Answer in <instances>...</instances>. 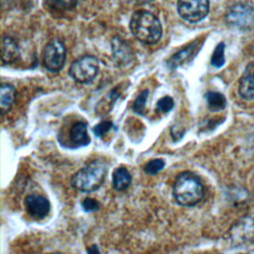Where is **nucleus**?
<instances>
[{
    "label": "nucleus",
    "instance_id": "nucleus-1",
    "mask_svg": "<svg viewBox=\"0 0 254 254\" xmlns=\"http://www.w3.org/2000/svg\"><path fill=\"white\" fill-rule=\"evenodd\" d=\"M173 195L179 204L193 206L203 198L204 187L197 175L186 171L176 178L173 186Z\"/></svg>",
    "mask_w": 254,
    "mask_h": 254
},
{
    "label": "nucleus",
    "instance_id": "nucleus-2",
    "mask_svg": "<svg viewBox=\"0 0 254 254\" xmlns=\"http://www.w3.org/2000/svg\"><path fill=\"white\" fill-rule=\"evenodd\" d=\"M130 30L133 36L146 45L158 43L162 37V25L160 20L146 10L136 11L130 20Z\"/></svg>",
    "mask_w": 254,
    "mask_h": 254
},
{
    "label": "nucleus",
    "instance_id": "nucleus-3",
    "mask_svg": "<svg viewBox=\"0 0 254 254\" xmlns=\"http://www.w3.org/2000/svg\"><path fill=\"white\" fill-rule=\"evenodd\" d=\"M106 173V163L103 160H93L72 176L70 185L80 191H93L101 187Z\"/></svg>",
    "mask_w": 254,
    "mask_h": 254
},
{
    "label": "nucleus",
    "instance_id": "nucleus-4",
    "mask_svg": "<svg viewBox=\"0 0 254 254\" xmlns=\"http://www.w3.org/2000/svg\"><path fill=\"white\" fill-rule=\"evenodd\" d=\"M65 58L66 49L62 40L55 38L46 44L42 54L43 64L46 69L51 72L60 71L65 63Z\"/></svg>",
    "mask_w": 254,
    "mask_h": 254
},
{
    "label": "nucleus",
    "instance_id": "nucleus-5",
    "mask_svg": "<svg viewBox=\"0 0 254 254\" xmlns=\"http://www.w3.org/2000/svg\"><path fill=\"white\" fill-rule=\"evenodd\" d=\"M99 70L98 60L90 55L75 60L69 67V75L78 83H88L94 79Z\"/></svg>",
    "mask_w": 254,
    "mask_h": 254
},
{
    "label": "nucleus",
    "instance_id": "nucleus-6",
    "mask_svg": "<svg viewBox=\"0 0 254 254\" xmlns=\"http://www.w3.org/2000/svg\"><path fill=\"white\" fill-rule=\"evenodd\" d=\"M225 20L235 29H249L254 25V7L248 3H236L228 8Z\"/></svg>",
    "mask_w": 254,
    "mask_h": 254
},
{
    "label": "nucleus",
    "instance_id": "nucleus-7",
    "mask_svg": "<svg viewBox=\"0 0 254 254\" xmlns=\"http://www.w3.org/2000/svg\"><path fill=\"white\" fill-rule=\"evenodd\" d=\"M180 16L190 23H196L206 17L209 11L208 0H178Z\"/></svg>",
    "mask_w": 254,
    "mask_h": 254
},
{
    "label": "nucleus",
    "instance_id": "nucleus-8",
    "mask_svg": "<svg viewBox=\"0 0 254 254\" xmlns=\"http://www.w3.org/2000/svg\"><path fill=\"white\" fill-rule=\"evenodd\" d=\"M231 238L235 243L243 244L254 241V215L245 216L230 229Z\"/></svg>",
    "mask_w": 254,
    "mask_h": 254
},
{
    "label": "nucleus",
    "instance_id": "nucleus-9",
    "mask_svg": "<svg viewBox=\"0 0 254 254\" xmlns=\"http://www.w3.org/2000/svg\"><path fill=\"white\" fill-rule=\"evenodd\" d=\"M25 207L32 217L43 219L50 211V202L43 195L30 194L25 198Z\"/></svg>",
    "mask_w": 254,
    "mask_h": 254
},
{
    "label": "nucleus",
    "instance_id": "nucleus-10",
    "mask_svg": "<svg viewBox=\"0 0 254 254\" xmlns=\"http://www.w3.org/2000/svg\"><path fill=\"white\" fill-rule=\"evenodd\" d=\"M113 59L119 65H126L133 60V52L129 45L120 37L116 36L111 42Z\"/></svg>",
    "mask_w": 254,
    "mask_h": 254
},
{
    "label": "nucleus",
    "instance_id": "nucleus-11",
    "mask_svg": "<svg viewBox=\"0 0 254 254\" xmlns=\"http://www.w3.org/2000/svg\"><path fill=\"white\" fill-rule=\"evenodd\" d=\"M240 96L246 100L254 99V63H250L245 67L238 85Z\"/></svg>",
    "mask_w": 254,
    "mask_h": 254
},
{
    "label": "nucleus",
    "instance_id": "nucleus-12",
    "mask_svg": "<svg viewBox=\"0 0 254 254\" xmlns=\"http://www.w3.org/2000/svg\"><path fill=\"white\" fill-rule=\"evenodd\" d=\"M69 140L72 148L88 145L90 143V137L87 133V124L83 121L74 122L69 130Z\"/></svg>",
    "mask_w": 254,
    "mask_h": 254
},
{
    "label": "nucleus",
    "instance_id": "nucleus-13",
    "mask_svg": "<svg viewBox=\"0 0 254 254\" xmlns=\"http://www.w3.org/2000/svg\"><path fill=\"white\" fill-rule=\"evenodd\" d=\"M1 47V60L3 64H11L18 60L20 48L15 39L10 36H3Z\"/></svg>",
    "mask_w": 254,
    "mask_h": 254
},
{
    "label": "nucleus",
    "instance_id": "nucleus-14",
    "mask_svg": "<svg viewBox=\"0 0 254 254\" xmlns=\"http://www.w3.org/2000/svg\"><path fill=\"white\" fill-rule=\"evenodd\" d=\"M197 50H199V45L197 44V42H193L191 43L189 47L181 50L180 52H178L177 54L173 55L169 60H168V65L171 68H176L179 65H182L183 64H185L186 62H189L190 60H191L192 57H194V55L196 54Z\"/></svg>",
    "mask_w": 254,
    "mask_h": 254
},
{
    "label": "nucleus",
    "instance_id": "nucleus-15",
    "mask_svg": "<svg viewBox=\"0 0 254 254\" xmlns=\"http://www.w3.org/2000/svg\"><path fill=\"white\" fill-rule=\"evenodd\" d=\"M16 96V90L15 87L8 83V82H3L1 83L0 86V108H1V113L4 115L7 113L15 100Z\"/></svg>",
    "mask_w": 254,
    "mask_h": 254
},
{
    "label": "nucleus",
    "instance_id": "nucleus-16",
    "mask_svg": "<svg viewBox=\"0 0 254 254\" xmlns=\"http://www.w3.org/2000/svg\"><path fill=\"white\" fill-rule=\"evenodd\" d=\"M132 177L129 171L124 167L116 168L112 174V185L116 190H124L129 188Z\"/></svg>",
    "mask_w": 254,
    "mask_h": 254
},
{
    "label": "nucleus",
    "instance_id": "nucleus-17",
    "mask_svg": "<svg viewBox=\"0 0 254 254\" xmlns=\"http://www.w3.org/2000/svg\"><path fill=\"white\" fill-rule=\"evenodd\" d=\"M205 99L207 107L210 111L216 112L225 108L226 98L224 95L217 91H208L205 93Z\"/></svg>",
    "mask_w": 254,
    "mask_h": 254
},
{
    "label": "nucleus",
    "instance_id": "nucleus-18",
    "mask_svg": "<svg viewBox=\"0 0 254 254\" xmlns=\"http://www.w3.org/2000/svg\"><path fill=\"white\" fill-rule=\"evenodd\" d=\"M79 0H46L47 6L56 11H67L73 9Z\"/></svg>",
    "mask_w": 254,
    "mask_h": 254
},
{
    "label": "nucleus",
    "instance_id": "nucleus-19",
    "mask_svg": "<svg viewBox=\"0 0 254 254\" xmlns=\"http://www.w3.org/2000/svg\"><path fill=\"white\" fill-rule=\"evenodd\" d=\"M224 48H225V45L224 43H219L213 53H212V56H211V60H210V63L213 66L215 67H221L223 64H224V62H225V58H224Z\"/></svg>",
    "mask_w": 254,
    "mask_h": 254
},
{
    "label": "nucleus",
    "instance_id": "nucleus-20",
    "mask_svg": "<svg viewBox=\"0 0 254 254\" xmlns=\"http://www.w3.org/2000/svg\"><path fill=\"white\" fill-rule=\"evenodd\" d=\"M165 167V161L162 159H154L149 161L144 166V172L147 175H156L160 171H162Z\"/></svg>",
    "mask_w": 254,
    "mask_h": 254
},
{
    "label": "nucleus",
    "instance_id": "nucleus-21",
    "mask_svg": "<svg viewBox=\"0 0 254 254\" xmlns=\"http://www.w3.org/2000/svg\"><path fill=\"white\" fill-rule=\"evenodd\" d=\"M148 94H149L148 89H145L137 96V98L135 99V101L133 103V106H132V109H133L134 112H136L138 114H143L144 113L146 101H147V98H148Z\"/></svg>",
    "mask_w": 254,
    "mask_h": 254
},
{
    "label": "nucleus",
    "instance_id": "nucleus-22",
    "mask_svg": "<svg viewBox=\"0 0 254 254\" xmlns=\"http://www.w3.org/2000/svg\"><path fill=\"white\" fill-rule=\"evenodd\" d=\"M112 128H113V123L111 121L104 120V121H101L100 123H98L97 125H95L93 127L92 131L95 134V136L101 137L104 134H106L109 130H111Z\"/></svg>",
    "mask_w": 254,
    "mask_h": 254
},
{
    "label": "nucleus",
    "instance_id": "nucleus-23",
    "mask_svg": "<svg viewBox=\"0 0 254 254\" xmlns=\"http://www.w3.org/2000/svg\"><path fill=\"white\" fill-rule=\"evenodd\" d=\"M174 107V100L171 96H164L157 102V109L162 112H169Z\"/></svg>",
    "mask_w": 254,
    "mask_h": 254
},
{
    "label": "nucleus",
    "instance_id": "nucleus-24",
    "mask_svg": "<svg viewBox=\"0 0 254 254\" xmlns=\"http://www.w3.org/2000/svg\"><path fill=\"white\" fill-rule=\"evenodd\" d=\"M81 206L82 208L85 210V211H95L97 209H99L100 207V204L99 202L94 199V198H91V197H85L82 202H81Z\"/></svg>",
    "mask_w": 254,
    "mask_h": 254
},
{
    "label": "nucleus",
    "instance_id": "nucleus-25",
    "mask_svg": "<svg viewBox=\"0 0 254 254\" xmlns=\"http://www.w3.org/2000/svg\"><path fill=\"white\" fill-rule=\"evenodd\" d=\"M87 254H100V252L96 245H91L87 248Z\"/></svg>",
    "mask_w": 254,
    "mask_h": 254
},
{
    "label": "nucleus",
    "instance_id": "nucleus-26",
    "mask_svg": "<svg viewBox=\"0 0 254 254\" xmlns=\"http://www.w3.org/2000/svg\"><path fill=\"white\" fill-rule=\"evenodd\" d=\"M129 1H134V2H144V1H149V0H129Z\"/></svg>",
    "mask_w": 254,
    "mask_h": 254
},
{
    "label": "nucleus",
    "instance_id": "nucleus-27",
    "mask_svg": "<svg viewBox=\"0 0 254 254\" xmlns=\"http://www.w3.org/2000/svg\"><path fill=\"white\" fill-rule=\"evenodd\" d=\"M50 254H64V253H61V252H54V253H50Z\"/></svg>",
    "mask_w": 254,
    "mask_h": 254
}]
</instances>
